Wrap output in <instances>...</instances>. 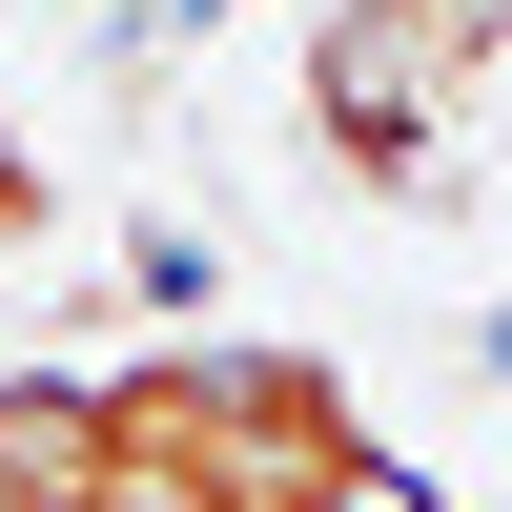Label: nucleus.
I'll list each match as a JSON object with an SVG mask.
<instances>
[{"mask_svg": "<svg viewBox=\"0 0 512 512\" xmlns=\"http://www.w3.org/2000/svg\"><path fill=\"white\" fill-rule=\"evenodd\" d=\"M103 390H123V451H144V512H410L390 431L308 349H123Z\"/></svg>", "mask_w": 512, "mask_h": 512, "instance_id": "nucleus-1", "label": "nucleus"}]
</instances>
